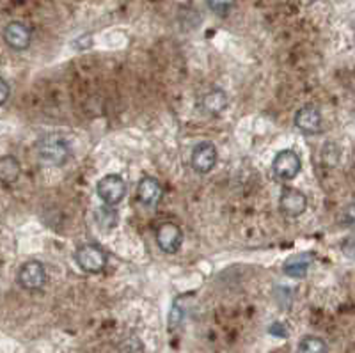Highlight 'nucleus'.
Masks as SVG:
<instances>
[{"label":"nucleus","mask_w":355,"mask_h":353,"mask_svg":"<svg viewBox=\"0 0 355 353\" xmlns=\"http://www.w3.org/2000/svg\"><path fill=\"white\" fill-rule=\"evenodd\" d=\"M4 41L9 49L17 50V52H24V50H27L31 46L33 33L21 21H11L4 28Z\"/></svg>","instance_id":"nucleus-9"},{"label":"nucleus","mask_w":355,"mask_h":353,"mask_svg":"<svg viewBox=\"0 0 355 353\" xmlns=\"http://www.w3.org/2000/svg\"><path fill=\"white\" fill-rule=\"evenodd\" d=\"M300 169H302V160L293 149L279 151L272 162V173L279 181H284V183L299 176Z\"/></svg>","instance_id":"nucleus-3"},{"label":"nucleus","mask_w":355,"mask_h":353,"mask_svg":"<svg viewBox=\"0 0 355 353\" xmlns=\"http://www.w3.org/2000/svg\"><path fill=\"white\" fill-rule=\"evenodd\" d=\"M322 112L315 105H306L295 114V126L302 133H307V135H315V133L322 132Z\"/></svg>","instance_id":"nucleus-10"},{"label":"nucleus","mask_w":355,"mask_h":353,"mask_svg":"<svg viewBox=\"0 0 355 353\" xmlns=\"http://www.w3.org/2000/svg\"><path fill=\"white\" fill-rule=\"evenodd\" d=\"M9 96H11V87L4 78H0V107L9 100Z\"/></svg>","instance_id":"nucleus-20"},{"label":"nucleus","mask_w":355,"mask_h":353,"mask_svg":"<svg viewBox=\"0 0 355 353\" xmlns=\"http://www.w3.org/2000/svg\"><path fill=\"white\" fill-rule=\"evenodd\" d=\"M98 197L105 203L107 206H116L125 199L126 183L121 176L117 174H107L101 178L96 185Z\"/></svg>","instance_id":"nucleus-4"},{"label":"nucleus","mask_w":355,"mask_h":353,"mask_svg":"<svg viewBox=\"0 0 355 353\" xmlns=\"http://www.w3.org/2000/svg\"><path fill=\"white\" fill-rule=\"evenodd\" d=\"M162 197H164V189H162L157 178L144 176L139 181L137 199L141 205L153 208V206H157L162 201Z\"/></svg>","instance_id":"nucleus-11"},{"label":"nucleus","mask_w":355,"mask_h":353,"mask_svg":"<svg viewBox=\"0 0 355 353\" xmlns=\"http://www.w3.org/2000/svg\"><path fill=\"white\" fill-rule=\"evenodd\" d=\"M36 151L43 164L53 165V167H62L71 158V148L59 135L41 137L36 144Z\"/></svg>","instance_id":"nucleus-1"},{"label":"nucleus","mask_w":355,"mask_h":353,"mask_svg":"<svg viewBox=\"0 0 355 353\" xmlns=\"http://www.w3.org/2000/svg\"><path fill=\"white\" fill-rule=\"evenodd\" d=\"M313 256L311 254H300V256H293L288 261H284L283 272L293 279H302L307 275V270L311 266Z\"/></svg>","instance_id":"nucleus-13"},{"label":"nucleus","mask_w":355,"mask_h":353,"mask_svg":"<svg viewBox=\"0 0 355 353\" xmlns=\"http://www.w3.org/2000/svg\"><path fill=\"white\" fill-rule=\"evenodd\" d=\"M183 316H185V311L180 307V304H178V298H176V302L173 304V309H171V314H169V327H171V329H176V327L183 321Z\"/></svg>","instance_id":"nucleus-18"},{"label":"nucleus","mask_w":355,"mask_h":353,"mask_svg":"<svg viewBox=\"0 0 355 353\" xmlns=\"http://www.w3.org/2000/svg\"><path fill=\"white\" fill-rule=\"evenodd\" d=\"M157 243L166 254H176L183 243L182 227L174 222H164L157 231Z\"/></svg>","instance_id":"nucleus-8"},{"label":"nucleus","mask_w":355,"mask_h":353,"mask_svg":"<svg viewBox=\"0 0 355 353\" xmlns=\"http://www.w3.org/2000/svg\"><path fill=\"white\" fill-rule=\"evenodd\" d=\"M279 208H281V213H283L284 217H300L307 208L306 193L300 192L299 189L286 187V189L281 192V197H279Z\"/></svg>","instance_id":"nucleus-7"},{"label":"nucleus","mask_w":355,"mask_h":353,"mask_svg":"<svg viewBox=\"0 0 355 353\" xmlns=\"http://www.w3.org/2000/svg\"><path fill=\"white\" fill-rule=\"evenodd\" d=\"M75 261L78 268L87 273H100L105 270L109 257L107 252L96 243H84L75 250Z\"/></svg>","instance_id":"nucleus-2"},{"label":"nucleus","mask_w":355,"mask_h":353,"mask_svg":"<svg viewBox=\"0 0 355 353\" xmlns=\"http://www.w3.org/2000/svg\"><path fill=\"white\" fill-rule=\"evenodd\" d=\"M18 284L27 291H40L46 284V270L43 263L31 259L20 266L18 270Z\"/></svg>","instance_id":"nucleus-5"},{"label":"nucleus","mask_w":355,"mask_h":353,"mask_svg":"<svg viewBox=\"0 0 355 353\" xmlns=\"http://www.w3.org/2000/svg\"><path fill=\"white\" fill-rule=\"evenodd\" d=\"M268 332L275 337H288V334H290L288 332L286 325H283L281 321H275V323H272L270 329H268Z\"/></svg>","instance_id":"nucleus-19"},{"label":"nucleus","mask_w":355,"mask_h":353,"mask_svg":"<svg viewBox=\"0 0 355 353\" xmlns=\"http://www.w3.org/2000/svg\"><path fill=\"white\" fill-rule=\"evenodd\" d=\"M18 178H20V162L11 155L0 158V183L12 185L17 183Z\"/></svg>","instance_id":"nucleus-14"},{"label":"nucleus","mask_w":355,"mask_h":353,"mask_svg":"<svg viewBox=\"0 0 355 353\" xmlns=\"http://www.w3.org/2000/svg\"><path fill=\"white\" fill-rule=\"evenodd\" d=\"M299 353H329V346L322 337L306 336L300 339Z\"/></svg>","instance_id":"nucleus-15"},{"label":"nucleus","mask_w":355,"mask_h":353,"mask_svg":"<svg viewBox=\"0 0 355 353\" xmlns=\"http://www.w3.org/2000/svg\"><path fill=\"white\" fill-rule=\"evenodd\" d=\"M142 343L139 341L137 337H130V339H125L119 346V352L121 353H142Z\"/></svg>","instance_id":"nucleus-17"},{"label":"nucleus","mask_w":355,"mask_h":353,"mask_svg":"<svg viewBox=\"0 0 355 353\" xmlns=\"http://www.w3.org/2000/svg\"><path fill=\"white\" fill-rule=\"evenodd\" d=\"M208 2V8L215 12V15H220V17H226L227 12L234 8L236 0H206Z\"/></svg>","instance_id":"nucleus-16"},{"label":"nucleus","mask_w":355,"mask_h":353,"mask_svg":"<svg viewBox=\"0 0 355 353\" xmlns=\"http://www.w3.org/2000/svg\"><path fill=\"white\" fill-rule=\"evenodd\" d=\"M230 105V98L222 89H211L202 96V109L210 116H220Z\"/></svg>","instance_id":"nucleus-12"},{"label":"nucleus","mask_w":355,"mask_h":353,"mask_svg":"<svg viewBox=\"0 0 355 353\" xmlns=\"http://www.w3.org/2000/svg\"><path fill=\"white\" fill-rule=\"evenodd\" d=\"M218 160V153L215 144L211 142H199L192 149V157H190V165L196 173L199 174H210L215 169Z\"/></svg>","instance_id":"nucleus-6"}]
</instances>
